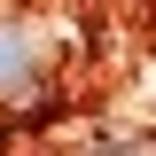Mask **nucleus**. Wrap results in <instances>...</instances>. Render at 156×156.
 Returning a JSON list of instances; mask_svg holds the SVG:
<instances>
[{"label":"nucleus","mask_w":156,"mask_h":156,"mask_svg":"<svg viewBox=\"0 0 156 156\" xmlns=\"http://www.w3.org/2000/svg\"><path fill=\"white\" fill-rule=\"evenodd\" d=\"M0 101H8V109L47 101V39L23 16H0Z\"/></svg>","instance_id":"obj_1"},{"label":"nucleus","mask_w":156,"mask_h":156,"mask_svg":"<svg viewBox=\"0 0 156 156\" xmlns=\"http://www.w3.org/2000/svg\"><path fill=\"white\" fill-rule=\"evenodd\" d=\"M94 156H148V148H140V140H125V133H117V140H101Z\"/></svg>","instance_id":"obj_2"}]
</instances>
